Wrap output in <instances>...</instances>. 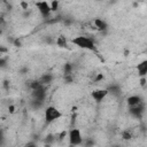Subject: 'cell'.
Returning a JSON list of instances; mask_svg holds the SVG:
<instances>
[{
	"label": "cell",
	"mask_w": 147,
	"mask_h": 147,
	"mask_svg": "<svg viewBox=\"0 0 147 147\" xmlns=\"http://www.w3.org/2000/svg\"><path fill=\"white\" fill-rule=\"evenodd\" d=\"M7 65V59L3 56H0V68H5Z\"/></svg>",
	"instance_id": "obj_20"
},
{
	"label": "cell",
	"mask_w": 147,
	"mask_h": 147,
	"mask_svg": "<svg viewBox=\"0 0 147 147\" xmlns=\"http://www.w3.org/2000/svg\"><path fill=\"white\" fill-rule=\"evenodd\" d=\"M107 91H108V94L110 93L114 96H118L121 94V87L118 85H116V84H113V85L108 86L107 87Z\"/></svg>",
	"instance_id": "obj_11"
},
{
	"label": "cell",
	"mask_w": 147,
	"mask_h": 147,
	"mask_svg": "<svg viewBox=\"0 0 147 147\" xmlns=\"http://www.w3.org/2000/svg\"><path fill=\"white\" fill-rule=\"evenodd\" d=\"M3 144V134H2V132L0 131V146Z\"/></svg>",
	"instance_id": "obj_30"
},
{
	"label": "cell",
	"mask_w": 147,
	"mask_h": 147,
	"mask_svg": "<svg viewBox=\"0 0 147 147\" xmlns=\"http://www.w3.org/2000/svg\"><path fill=\"white\" fill-rule=\"evenodd\" d=\"M13 45H14L15 47H21V46H22V42H21V40H20L18 38H16V39H14Z\"/></svg>",
	"instance_id": "obj_22"
},
{
	"label": "cell",
	"mask_w": 147,
	"mask_h": 147,
	"mask_svg": "<svg viewBox=\"0 0 147 147\" xmlns=\"http://www.w3.org/2000/svg\"><path fill=\"white\" fill-rule=\"evenodd\" d=\"M1 34H2V30L0 29V36H1Z\"/></svg>",
	"instance_id": "obj_33"
},
{
	"label": "cell",
	"mask_w": 147,
	"mask_h": 147,
	"mask_svg": "<svg viewBox=\"0 0 147 147\" xmlns=\"http://www.w3.org/2000/svg\"><path fill=\"white\" fill-rule=\"evenodd\" d=\"M65 136H68V132L67 131H62L60 134H59V140H63L65 138Z\"/></svg>",
	"instance_id": "obj_24"
},
{
	"label": "cell",
	"mask_w": 147,
	"mask_h": 147,
	"mask_svg": "<svg viewBox=\"0 0 147 147\" xmlns=\"http://www.w3.org/2000/svg\"><path fill=\"white\" fill-rule=\"evenodd\" d=\"M7 52H8V48L6 46H3V45H0V56L2 54H6Z\"/></svg>",
	"instance_id": "obj_21"
},
{
	"label": "cell",
	"mask_w": 147,
	"mask_h": 147,
	"mask_svg": "<svg viewBox=\"0 0 147 147\" xmlns=\"http://www.w3.org/2000/svg\"><path fill=\"white\" fill-rule=\"evenodd\" d=\"M29 87L31 88V91H34V90H39V88L44 87V85L37 79V80H31L29 84Z\"/></svg>",
	"instance_id": "obj_15"
},
{
	"label": "cell",
	"mask_w": 147,
	"mask_h": 147,
	"mask_svg": "<svg viewBox=\"0 0 147 147\" xmlns=\"http://www.w3.org/2000/svg\"><path fill=\"white\" fill-rule=\"evenodd\" d=\"M61 117H62V113L57 108H55L53 106H48L45 109V119H46L47 123L55 122Z\"/></svg>",
	"instance_id": "obj_3"
},
{
	"label": "cell",
	"mask_w": 147,
	"mask_h": 147,
	"mask_svg": "<svg viewBox=\"0 0 147 147\" xmlns=\"http://www.w3.org/2000/svg\"><path fill=\"white\" fill-rule=\"evenodd\" d=\"M8 109H9V111H10V113H14V111H15V107H14V106H9V107H8Z\"/></svg>",
	"instance_id": "obj_31"
},
{
	"label": "cell",
	"mask_w": 147,
	"mask_h": 147,
	"mask_svg": "<svg viewBox=\"0 0 147 147\" xmlns=\"http://www.w3.org/2000/svg\"><path fill=\"white\" fill-rule=\"evenodd\" d=\"M126 102H127V106L129 107H133V106H137L138 103L142 102V99L139 95H131V96L127 98Z\"/></svg>",
	"instance_id": "obj_9"
},
{
	"label": "cell",
	"mask_w": 147,
	"mask_h": 147,
	"mask_svg": "<svg viewBox=\"0 0 147 147\" xmlns=\"http://www.w3.org/2000/svg\"><path fill=\"white\" fill-rule=\"evenodd\" d=\"M59 5H60V2H59V1H52V2H49L51 11H55V10H57V8H59Z\"/></svg>",
	"instance_id": "obj_19"
},
{
	"label": "cell",
	"mask_w": 147,
	"mask_h": 147,
	"mask_svg": "<svg viewBox=\"0 0 147 147\" xmlns=\"http://www.w3.org/2000/svg\"><path fill=\"white\" fill-rule=\"evenodd\" d=\"M24 147H38V146H37V144H36L34 141H28V142L24 145Z\"/></svg>",
	"instance_id": "obj_23"
},
{
	"label": "cell",
	"mask_w": 147,
	"mask_h": 147,
	"mask_svg": "<svg viewBox=\"0 0 147 147\" xmlns=\"http://www.w3.org/2000/svg\"><path fill=\"white\" fill-rule=\"evenodd\" d=\"M55 136L54 134H48V136H46V138H45V144H47V145H52L54 141H55Z\"/></svg>",
	"instance_id": "obj_17"
},
{
	"label": "cell",
	"mask_w": 147,
	"mask_h": 147,
	"mask_svg": "<svg viewBox=\"0 0 147 147\" xmlns=\"http://www.w3.org/2000/svg\"><path fill=\"white\" fill-rule=\"evenodd\" d=\"M36 7L38 8L39 13L44 17H48L49 14L52 13L51 7H49V2H47V1H38V2H36Z\"/></svg>",
	"instance_id": "obj_5"
},
{
	"label": "cell",
	"mask_w": 147,
	"mask_h": 147,
	"mask_svg": "<svg viewBox=\"0 0 147 147\" xmlns=\"http://www.w3.org/2000/svg\"><path fill=\"white\" fill-rule=\"evenodd\" d=\"M8 86H9V82H8V80H3V87L7 90Z\"/></svg>",
	"instance_id": "obj_29"
},
{
	"label": "cell",
	"mask_w": 147,
	"mask_h": 147,
	"mask_svg": "<svg viewBox=\"0 0 147 147\" xmlns=\"http://www.w3.org/2000/svg\"><path fill=\"white\" fill-rule=\"evenodd\" d=\"M64 80L67 82V83H71L74 79H72V77H71V75H68V76H64Z\"/></svg>",
	"instance_id": "obj_26"
},
{
	"label": "cell",
	"mask_w": 147,
	"mask_h": 147,
	"mask_svg": "<svg viewBox=\"0 0 147 147\" xmlns=\"http://www.w3.org/2000/svg\"><path fill=\"white\" fill-rule=\"evenodd\" d=\"M140 85H141L142 87L146 86V77H140Z\"/></svg>",
	"instance_id": "obj_27"
},
{
	"label": "cell",
	"mask_w": 147,
	"mask_h": 147,
	"mask_svg": "<svg viewBox=\"0 0 147 147\" xmlns=\"http://www.w3.org/2000/svg\"><path fill=\"white\" fill-rule=\"evenodd\" d=\"M53 78H54V76H53L52 74H44V75L40 77V79H38V80L45 86V85H47V84H51V83L53 82Z\"/></svg>",
	"instance_id": "obj_12"
},
{
	"label": "cell",
	"mask_w": 147,
	"mask_h": 147,
	"mask_svg": "<svg viewBox=\"0 0 147 147\" xmlns=\"http://www.w3.org/2000/svg\"><path fill=\"white\" fill-rule=\"evenodd\" d=\"M0 95H1V94H0Z\"/></svg>",
	"instance_id": "obj_34"
},
{
	"label": "cell",
	"mask_w": 147,
	"mask_h": 147,
	"mask_svg": "<svg viewBox=\"0 0 147 147\" xmlns=\"http://www.w3.org/2000/svg\"><path fill=\"white\" fill-rule=\"evenodd\" d=\"M21 6H22V8H23L24 10H26L29 5H28V2H25V1H22V2H21Z\"/></svg>",
	"instance_id": "obj_28"
},
{
	"label": "cell",
	"mask_w": 147,
	"mask_h": 147,
	"mask_svg": "<svg viewBox=\"0 0 147 147\" xmlns=\"http://www.w3.org/2000/svg\"><path fill=\"white\" fill-rule=\"evenodd\" d=\"M55 42H56V45H57L59 47H62V48L68 46V41H67V38H65L64 36H59V37L56 38Z\"/></svg>",
	"instance_id": "obj_13"
},
{
	"label": "cell",
	"mask_w": 147,
	"mask_h": 147,
	"mask_svg": "<svg viewBox=\"0 0 147 147\" xmlns=\"http://www.w3.org/2000/svg\"><path fill=\"white\" fill-rule=\"evenodd\" d=\"M42 106H44V102H42V101H38V100H33V99H31V101H30V107H31L33 110H38V109H40Z\"/></svg>",
	"instance_id": "obj_14"
},
{
	"label": "cell",
	"mask_w": 147,
	"mask_h": 147,
	"mask_svg": "<svg viewBox=\"0 0 147 147\" xmlns=\"http://www.w3.org/2000/svg\"><path fill=\"white\" fill-rule=\"evenodd\" d=\"M102 79H103V75H102V74H98L96 77L94 78V82L96 83V82H100V80H102Z\"/></svg>",
	"instance_id": "obj_25"
},
{
	"label": "cell",
	"mask_w": 147,
	"mask_h": 147,
	"mask_svg": "<svg viewBox=\"0 0 147 147\" xmlns=\"http://www.w3.org/2000/svg\"><path fill=\"white\" fill-rule=\"evenodd\" d=\"M107 95H108L107 88H96L91 92V96L95 102H101Z\"/></svg>",
	"instance_id": "obj_6"
},
{
	"label": "cell",
	"mask_w": 147,
	"mask_h": 147,
	"mask_svg": "<svg viewBox=\"0 0 147 147\" xmlns=\"http://www.w3.org/2000/svg\"><path fill=\"white\" fill-rule=\"evenodd\" d=\"M63 72H64V76H68V75H71L72 74V64L71 63H65L63 65Z\"/></svg>",
	"instance_id": "obj_16"
},
{
	"label": "cell",
	"mask_w": 147,
	"mask_h": 147,
	"mask_svg": "<svg viewBox=\"0 0 147 147\" xmlns=\"http://www.w3.org/2000/svg\"><path fill=\"white\" fill-rule=\"evenodd\" d=\"M93 25H94L93 29H95V30H100V31H105V30H107V28H108L107 23H106L103 20H101V18H94V21H93Z\"/></svg>",
	"instance_id": "obj_8"
},
{
	"label": "cell",
	"mask_w": 147,
	"mask_h": 147,
	"mask_svg": "<svg viewBox=\"0 0 147 147\" xmlns=\"http://www.w3.org/2000/svg\"><path fill=\"white\" fill-rule=\"evenodd\" d=\"M2 17H3V16H2V13H1V11H0V20H1V18H2Z\"/></svg>",
	"instance_id": "obj_32"
},
{
	"label": "cell",
	"mask_w": 147,
	"mask_h": 147,
	"mask_svg": "<svg viewBox=\"0 0 147 147\" xmlns=\"http://www.w3.org/2000/svg\"><path fill=\"white\" fill-rule=\"evenodd\" d=\"M129 113H130L133 117H136V118L140 119V118L142 117V114L145 113V102L142 101V102L138 103L137 106L129 107Z\"/></svg>",
	"instance_id": "obj_4"
},
{
	"label": "cell",
	"mask_w": 147,
	"mask_h": 147,
	"mask_svg": "<svg viewBox=\"0 0 147 147\" xmlns=\"http://www.w3.org/2000/svg\"><path fill=\"white\" fill-rule=\"evenodd\" d=\"M138 74L140 77H146V74H147V61L146 60H144L142 62L138 64Z\"/></svg>",
	"instance_id": "obj_10"
},
{
	"label": "cell",
	"mask_w": 147,
	"mask_h": 147,
	"mask_svg": "<svg viewBox=\"0 0 147 147\" xmlns=\"http://www.w3.org/2000/svg\"><path fill=\"white\" fill-rule=\"evenodd\" d=\"M122 138H123L124 140H130V139L132 138V134H131V132H130L129 130H125V131L122 132Z\"/></svg>",
	"instance_id": "obj_18"
},
{
	"label": "cell",
	"mask_w": 147,
	"mask_h": 147,
	"mask_svg": "<svg viewBox=\"0 0 147 147\" xmlns=\"http://www.w3.org/2000/svg\"><path fill=\"white\" fill-rule=\"evenodd\" d=\"M31 98L33 100H38V101H45L46 99V90H45V86L39 88V90H34V91H31Z\"/></svg>",
	"instance_id": "obj_7"
},
{
	"label": "cell",
	"mask_w": 147,
	"mask_h": 147,
	"mask_svg": "<svg viewBox=\"0 0 147 147\" xmlns=\"http://www.w3.org/2000/svg\"><path fill=\"white\" fill-rule=\"evenodd\" d=\"M72 44L76 45L77 47L79 48H83V49H88V51H95V44L94 41L88 38V37H84V36H78V37H75L72 39Z\"/></svg>",
	"instance_id": "obj_1"
},
{
	"label": "cell",
	"mask_w": 147,
	"mask_h": 147,
	"mask_svg": "<svg viewBox=\"0 0 147 147\" xmlns=\"http://www.w3.org/2000/svg\"><path fill=\"white\" fill-rule=\"evenodd\" d=\"M68 139H69V144L71 146H79L84 141V139L82 137V132L77 127H72L68 131Z\"/></svg>",
	"instance_id": "obj_2"
}]
</instances>
